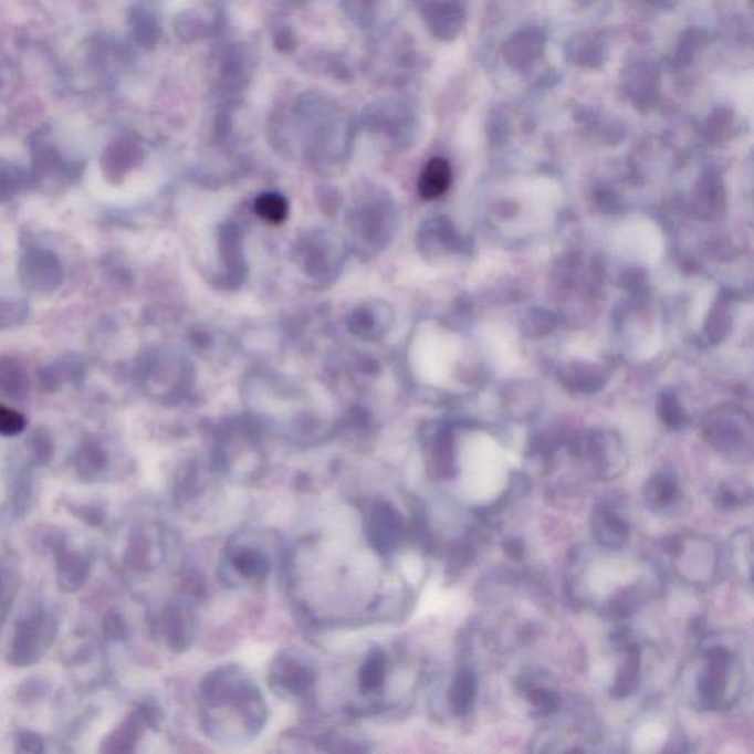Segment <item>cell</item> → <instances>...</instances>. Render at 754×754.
I'll return each mask as SVG.
<instances>
[{
	"instance_id": "cell-10",
	"label": "cell",
	"mask_w": 754,
	"mask_h": 754,
	"mask_svg": "<svg viewBox=\"0 0 754 754\" xmlns=\"http://www.w3.org/2000/svg\"><path fill=\"white\" fill-rule=\"evenodd\" d=\"M622 653L624 662L620 664L609 691L610 698L615 700L631 698L641 681L642 650L638 641L624 649Z\"/></svg>"
},
{
	"instance_id": "cell-11",
	"label": "cell",
	"mask_w": 754,
	"mask_h": 754,
	"mask_svg": "<svg viewBox=\"0 0 754 754\" xmlns=\"http://www.w3.org/2000/svg\"><path fill=\"white\" fill-rule=\"evenodd\" d=\"M478 699V677L470 667L457 669L448 690V704L455 716L464 718L473 711Z\"/></svg>"
},
{
	"instance_id": "cell-12",
	"label": "cell",
	"mask_w": 754,
	"mask_h": 754,
	"mask_svg": "<svg viewBox=\"0 0 754 754\" xmlns=\"http://www.w3.org/2000/svg\"><path fill=\"white\" fill-rule=\"evenodd\" d=\"M390 672V656L388 651L374 649L366 656L358 669V689L362 694L376 695L384 691Z\"/></svg>"
},
{
	"instance_id": "cell-17",
	"label": "cell",
	"mask_w": 754,
	"mask_h": 754,
	"mask_svg": "<svg viewBox=\"0 0 754 754\" xmlns=\"http://www.w3.org/2000/svg\"><path fill=\"white\" fill-rule=\"evenodd\" d=\"M25 428V417L11 408L0 406V434L13 437Z\"/></svg>"
},
{
	"instance_id": "cell-1",
	"label": "cell",
	"mask_w": 754,
	"mask_h": 754,
	"mask_svg": "<svg viewBox=\"0 0 754 754\" xmlns=\"http://www.w3.org/2000/svg\"><path fill=\"white\" fill-rule=\"evenodd\" d=\"M702 667L695 677V706L720 712L733 706L743 693V669L729 647L702 646Z\"/></svg>"
},
{
	"instance_id": "cell-5",
	"label": "cell",
	"mask_w": 754,
	"mask_h": 754,
	"mask_svg": "<svg viewBox=\"0 0 754 754\" xmlns=\"http://www.w3.org/2000/svg\"><path fill=\"white\" fill-rule=\"evenodd\" d=\"M593 538L598 547L609 553L622 552L631 538V526L614 505H596L591 514Z\"/></svg>"
},
{
	"instance_id": "cell-18",
	"label": "cell",
	"mask_w": 754,
	"mask_h": 754,
	"mask_svg": "<svg viewBox=\"0 0 754 754\" xmlns=\"http://www.w3.org/2000/svg\"><path fill=\"white\" fill-rule=\"evenodd\" d=\"M503 549L505 556L512 558L513 562H521L525 557L526 548L522 540L516 538V536H510V538L504 541Z\"/></svg>"
},
{
	"instance_id": "cell-20",
	"label": "cell",
	"mask_w": 754,
	"mask_h": 754,
	"mask_svg": "<svg viewBox=\"0 0 754 754\" xmlns=\"http://www.w3.org/2000/svg\"><path fill=\"white\" fill-rule=\"evenodd\" d=\"M0 587H2V578H0Z\"/></svg>"
},
{
	"instance_id": "cell-7",
	"label": "cell",
	"mask_w": 754,
	"mask_h": 754,
	"mask_svg": "<svg viewBox=\"0 0 754 754\" xmlns=\"http://www.w3.org/2000/svg\"><path fill=\"white\" fill-rule=\"evenodd\" d=\"M682 496L680 479L671 472L653 474L645 486L646 507L656 514H672L680 507Z\"/></svg>"
},
{
	"instance_id": "cell-4",
	"label": "cell",
	"mask_w": 754,
	"mask_h": 754,
	"mask_svg": "<svg viewBox=\"0 0 754 754\" xmlns=\"http://www.w3.org/2000/svg\"><path fill=\"white\" fill-rule=\"evenodd\" d=\"M270 681L279 694L300 702H308L316 693V671L294 654H281L274 660Z\"/></svg>"
},
{
	"instance_id": "cell-14",
	"label": "cell",
	"mask_w": 754,
	"mask_h": 754,
	"mask_svg": "<svg viewBox=\"0 0 754 754\" xmlns=\"http://www.w3.org/2000/svg\"><path fill=\"white\" fill-rule=\"evenodd\" d=\"M451 185V167L447 159H430L428 166L421 171L419 179V193L423 199L432 201L442 197Z\"/></svg>"
},
{
	"instance_id": "cell-3",
	"label": "cell",
	"mask_w": 754,
	"mask_h": 754,
	"mask_svg": "<svg viewBox=\"0 0 754 754\" xmlns=\"http://www.w3.org/2000/svg\"><path fill=\"white\" fill-rule=\"evenodd\" d=\"M365 532L374 552L379 556H390L401 545L406 525L392 504L375 500L366 507Z\"/></svg>"
},
{
	"instance_id": "cell-19",
	"label": "cell",
	"mask_w": 754,
	"mask_h": 754,
	"mask_svg": "<svg viewBox=\"0 0 754 754\" xmlns=\"http://www.w3.org/2000/svg\"><path fill=\"white\" fill-rule=\"evenodd\" d=\"M20 744H21L20 752H27V748H29V746H33L34 753L42 752V747H38L42 746V743H40L38 735L33 734L22 735Z\"/></svg>"
},
{
	"instance_id": "cell-9",
	"label": "cell",
	"mask_w": 754,
	"mask_h": 754,
	"mask_svg": "<svg viewBox=\"0 0 754 754\" xmlns=\"http://www.w3.org/2000/svg\"><path fill=\"white\" fill-rule=\"evenodd\" d=\"M517 693L534 709L532 716L549 718L561 711L563 699L557 690L544 684L534 676H521L516 681Z\"/></svg>"
},
{
	"instance_id": "cell-8",
	"label": "cell",
	"mask_w": 754,
	"mask_h": 754,
	"mask_svg": "<svg viewBox=\"0 0 754 754\" xmlns=\"http://www.w3.org/2000/svg\"><path fill=\"white\" fill-rule=\"evenodd\" d=\"M49 627L51 625L42 618H33L21 624L13 642V662L18 664L38 662L48 645V638H52Z\"/></svg>"
},
{
	"instance_id": "cell-6",
	"label": "cell",
	"mask_w": 754,
	"mask_h": 754,
	"mask_svg": "<svg viewBox=\"0 0 754 754\" xmlns=\"http://www.w3.org/2000/svg\"><path fill=\"white\" fill-rule=\"evenodd\" d=\"M228 565L233 574L245 583H263L272 569V561L263 548L254 545H232L228 553Z\"/></svg>"
},
{
	"instance_id": "cell-2",
	"label": "cell",
	"mask_w": 754,
	"mask_h": 754,
	"mask_svg": "<svg viewBox=\"0 0 754 754\" xmlns=\"http://www.w3.org/2000/svg\"><path fill=\"white\" fill-rule=\"evenodd\" d=\"M663 552L682 580L709 587L724 574L726 561L720 545L693 534H673L662 541Z\"/></svg>"
},
{
	"instance_id": "cell-15",
	"label": "cell",
	"mask_w": 754,
	"mask_h": 754,
	"mask_svg": "<svg viewBox=\"0 0 754 754\" xmlns=\"http://www.w3.org/2000/svg\"><path fill=\"white\" fill-rule=\"evenodd\" d=\"M753 490L751 483L742 479H729L720 483L713 495V504L722 512H739L752 504Z\"/></svg>"
},
{
	"instance_id": "cell-16",
	"label": "cell",
	"mask_w": 754,
	"mask_h": 754,
	"mask_svg": "<svg viewBox=\"0 0 754 754\" xmlns=\"http://www.w3.org/2000/svg\"><path fill=\"white\" fill-rule=\"evenodd\" d=\"M255 212L261 219L272 224H281L286 220L290 207L286 199L279 193H263L256 198Z\"/></svg>"
},
{
	"instance_id": "cell-13",
	"label": "cell",
	"mask_w": 754,
	"mask_h": 754,
	"mask_svg": "<svg viewBox=\"0 0 754 754\" xmlns=\"http://www.w3.org/2000/svg\"><path fill=\"white\" fill-rule=\"evenodd\" d=\"M164 636L172 650L184 651L192 645L193 622L180 607H170L163 619Z\"/></svg>"
}]
</instances>
